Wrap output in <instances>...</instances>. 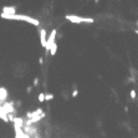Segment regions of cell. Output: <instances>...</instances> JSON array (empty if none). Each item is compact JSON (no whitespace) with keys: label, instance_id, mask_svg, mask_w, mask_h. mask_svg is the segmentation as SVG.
<instances>
[{"label":"cell","instance_id":"cell-17","mask_svg":"<svg viewBox=\"0 0 138 138\" xmlns=\"http://www.w3.org/2000/svg\"><path fill=\"white\" fill-rule=\"evenodd\" d=\"M134 32L137 34V35H138V30H134Z\"/></svg>","mask_w":138,"mask_h":138},{"label":"cell","instance_id":"cell-12","mask_svg":"<svg viewBox=\"0 0 138 138\" xmlns=\"http://www.w3.org/2000/svg\"><path fill=\"white\" fill-rule=\"evenodd\" d=\"M52 98H54V95H52V93L45 95V100H46V101H50V100H52Z\"/></svg>","mask_w":138,"mask_h":138},{"label":"cell","instance_id":"cell-14","mask_svg":"<svg viewBox=\"0 0 138 138\" xmlns=\"http://www.w3.org/2000/svg\"><path fill=\"white\" fill-rule=\"evenodd\" d=\"M32 86H35V87L39 86V79H37V77H36V79H34V85Z\"/></svg>","mask_w":138,"mask_h":138},{"label":"cell","instance_id":"cell-5","mask_svg":"<svg viewBox=\"0 0 138 138\" xmlns=\"http://www.w3.org/2000/svg\"><path fill=\"white\" fill-rule=\"evenodd\" d=\"M47 34H46V30L45 29H41L40 30V44L42 47L46 46V42H47Z\"/></svg>","mask_w":138,"mask_h":138},{"label":"cell","instance_id":"cell-13","mask_svg":"<svg viewBox=\"0 0 138 138\" xmlns=\"http://www.w3.org/2000/svg\"><path fill=\"white\" fill-rule=\"evenodd\" d=\"M39 101H40V102L45 101V93H39Z\"/></svg>","mask_w":138,"mask_h":138},{"label":"cell","instance_id":"cell-8","mask_svg":"<svg viewBox=\"0 0 138 138\" xmlns=\"http://www.w3.org/2000/svg\"><path fill=\"white\" fill-rule=\"evenodd\" d=\"M14 123H15V128H21V127L24 126V119H23V118H18V117H15Z\"/></svg>","mask_w":138,"mask_h":138},{"label":"cell","instance_id":"cell-3","mask_svg":"<svg viewBox=\"0 0 138 138\" xmlns=\"http://www.w3.org/2000/svg\"><path fill=\"white\" fill-rule=\"evenodd\" d=\"M56 34H57V31H56V29H54L52 31L50 32L49 39H47V42H46V46H45V49H46V54H47V55H49V51H50V49H51V46H52V45L55 44Z\"/></svg>","mask_w":138,"mask_h":138},{"label":"cell","instance_id":"cell-6","mask_svg":"<svg viewBox=\"0 0 138 138\" xmlns=\"http://www.w3.org/2000/svg\"><path fill=\"white\" fill-rule=\"evenodd\" d=\"M3 14H6V15H15L16 14V10L14 6H4L3 8Z\"/></svg>","mask_w":138,"mask_h":138},{"label":"cell","instance_id":"cell-15","mask_svg":"<svg viewBox=\"0 0 138 138\" xmlns=\"http://www.w3.org/2000/svg\"><path fill=\"white\" fill-rule=\"evenodd\" d=\"M31 91H32V87H28V88H26V92H28V93H30Z\"/></svg>","mask_w":138,"mask_h":138},{"label":"cell","instance_id":"cell-7","mask_svg":"<svg viewBox=\"0 0 138 138\" xmlns=\"http://www.w3.org/2000/svg\"><path fill=\"white\" fill-rule=\"evenodd\" d=\"M6 97H8V91H6V88L0 87V102H1V101H5Z\"/></svg>","mask_w":138,"mask_h":138},{"label":"cell","instance_id":"cell-9","mask_svg":"<svg viewBox=\"0 0 138 138\" xmlns=\"http://www.w3.org/2000/svg\"><path fill=\"white\" fill-rule=\"evenodd\" d=\"M56 50H57V44L55 42V44L51 46V49H50V54H51V56H54V55L56 54Z\"/></svg>","mask_w":138,"mask_h":138},{"label":"cell","instance_id":"cell-10","mask_svg":"<svg viewBox=\"0 0 138 138\" xmlns=\"http://www.w3.org/2000/svg\"><path fill=\"white\" fill-rule=\"evenodd\" d=\"M77 95H79V90L76 88V85L74 83V91H72V95H71V96H72V97H77Z\"/></svg>","mask_w":138,"mask_h":138},{"label":"cell","instance_id":"cell-16","mask_svg":"<svg viewBox=\"0 0 138 138\" xmlns=\"http://www.w3.org/2000/svg\"><path fill=\"white\" fill-rule=\"evenodd\" d=\"M129 81H131V82H136V80L133 79V77H129Z\"/></svg>","mask_w":138,"mask_h":138},{"label":"cell","instance_id":"cell-18","mask_svg":"<svg viewBox=\"0 0 138 138\" xmlns=\"http://www.w3.org/2000/svg\"><path fill=\"white\" fill-rule=\"evenodd\" d=\"M137 26H138V21H137Z\"/></svg>","mask_w":138,"mask_h":138},{"label":"cell","instance_id":"cell-1","mask_svg":"<svg viewBox=\"0 0 138 138\" xmlns=\"http://www.w3.org/2000/svg\"><path fill=\"white\" fill-rule=\"evenodd\" d=\"M0 16H1L3 19H9V20H23V21H26V23H30V24L35 25V26H39V25H40L39 20L34 19V18H31V16H29V15H18V14H15V15H6V14H3V12H1Z\"/></svg>","mask_w":138,"mask_h":138},{"label":"cell","instance_id":"cell-2","mask_svg":"<svg viewBox=\"0 0 138 138\" xmlns=\"http://www.w3.org/2000/svg\"><path fill=\"white\" fill-rule=\"evenodd\" d=\"M68 21L74 24H81V23H86V24H93L95 20L92 18H82V16H77V15H66L65 16Z\"/></svg>","mask_w":138,"mask_h":138},{"label":"cell","instance_id":"cell-4","mask_svg":"<svg viewBox=\"0 0 138 138\" xmlns=\"http://www.w3.org/2000/svg\"><path fill=\"white\" fill-rule=\"evenodd\" d=\"M3 110L6 112V114H12L15 112V107H14V102H6L4 103Z\"/></svg>","mask_w":138,"mask_h":138},{"label":"cell","instance_id":"cell-11","mask_svg":"<svg viewBox=\"0 0 138 138\" xmlns=\"http://www.w3.org/2000/svg\"><path fill=\"white\" fill-rule=\"evenodd\" d=\"M129 97H131L132 100H134V98L137 97V93H136L134 90H131V92H129Z\"/></svg>","mask_w":138,"mask_h":138}]
</instances>
